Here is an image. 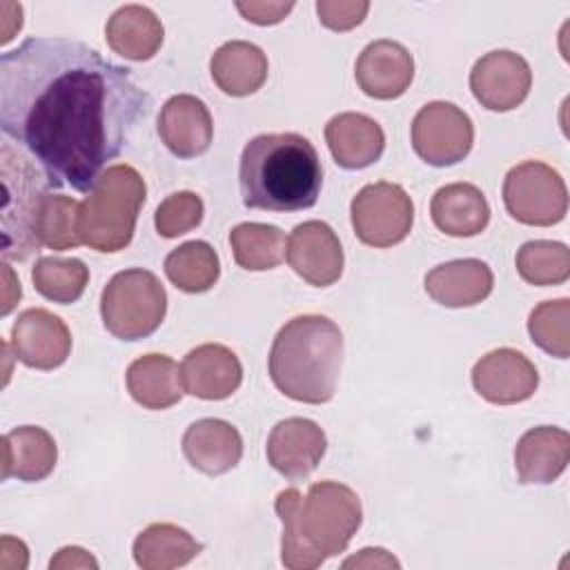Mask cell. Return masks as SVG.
Listing matches in <instances>:
<instances>
[{"mask_svg":"<svg viewBox=\"0 0 570 570\" xmlns=\"http://www.w3.org/2000/svg\"><path fill=\"white\" fill-rule=\"evenodd\" d=\"M149 109L129 69L80 40L27 38L0 56V129L51 187L89 194Z\"/></svg>","mask_w":570,"mask_h":570,"instance_id":"cell-1","label":"cell"},{"mask_svg":"<svg viewBox=\"0 0 570 570\" xmlns=\"http://www.w3.org/2000/svg\"><path fill=\"white\" fill-rule=\"evenodd\" d=\"M274 510L283 523L281 563L289 570H314L345 552L363 521L358 494L338 481L312 483L305 497L296 488L281 490Z\"/></svg>","mask_w":570,"mask_h":570,"instance_id":"cell-2","label":"cell"},{"mask_svg":"<svg viewBox=\"0 0 570 570\" xmlns=\"http://www.w3.org/2000/svg\"><path fill=\"white\" fill-rule=\"evenodd\" d=\"M238 183L245 207L298 212L316 205L323 167L305 136L294 131L261 134L243 147Z\"/></svg>","mask_w":570,"mask_h":570,"instance_id":"cell-3","label":"cell"},{"mask_svg":"<svg viewBox=\"0 0 570 570\" xmlns=\"http://www.w3.org/2000/svg\"><path fill=\"white\" fill-rule=\"evenodd\" d=\"M343 332L321 314L287 321L272 341L269 379L287 399L309 405L332 401L343 365Z\"/></svg>","mask_w":570,"mask_h":570,"instance_id":"cell-4","label":"cell"},{"mask_svg":"<svg viewBox=\"0 0 570 570\" xmlns=\"http://www.w3.org/2000/svg\"><path fill=\"white\" fill-rule=\"evenodd\" d=\"M145 196V180L131 165L107 167L78 209L82 245L102 254L125 249L134 238Z\"/></svg>","mask_w":570,"mask_h":570,"instance_id":"cell-5","label":"cell"},{"mask_svg":"<svg viewBox=\"0 0 570 570\" xmlns=\"http://www.w3.org/2000/svg\"><path fill=\"white\" fill-rule=\"evenodd\" d=\"M0 176L4 189L2 256L4 261H24L40 247L38 225L51 185L45 171L9 140L0 145Z\"/></svg>","mask_w":570,"mask_h":570,"instance_id":"cell-6","label":"cell"},{"mask_svg":"<svg viewBox=\"0 0 570 570\" xmlns=\"http://www.w3.org/2000/svg\"><path fill=\"white\" fill-rule=\"evenodd\" d=\"M167 312V292L156 274L142 267L111 276L100 294V316L109 334L120 341H140L154 334Z\"/></svg>","mask_w":570,"mask_h":570,"instance_id":"cell-7","label":"cell"},{"mask_svg":"<svg viewBox=\"0 0 570 570\" xmlns=\"http://www.w3.org/2000/svg\"><path fill=\"white\" fill-rule=\"evenodd\" d=\"M503 203L514 220L550 227L566 218L568 189L557 169L541 160H525L505 174Z\"/></svg>","mask_w":570,"mask_h":570,"instance_id":"cell-8","label":"cell"},{"mask_svg":"<svg viewBox=\"0 0 570 570\" xmlns=\"http://www.w3.org/2000/svg\"><path fill=\"white\" fill-rule=\"evenodd\" d=\"M352 227L370 247H392L407 238L414 223V205L407 191L387 180L365 185L350 205Z\"/></svg>","mask_w":570,"mask_h":570,"instance_id":"cell-9","label":"cell"},{"mask_svg":"<svg viewBox=\"0 0 570 570\" xmlns=\"http://www.w3.org/2000/svg\"><path fill=\"white\" fill-rule=\"evenodd\" d=\"M474 142V125L470 116L445 100L421 107L412 120V147L416 156L432 167H450L461 163Z\"/></svg>","mask_w":570,"mask_h":570,"instance_id":"cell-10","label":"cell"},{"mask_svg":"<svg viewBox=\"0 0 570 570\" xmlns=\"http://www.w3.org/2000/svg\"><path fill=\"white\" fill-rule=\"evenodd\" d=\"M532 71L523 56L497 49L481 56L470 71V89L490 111L517 109L530 94Z\"/></svg>","mask_w":570,"mask_h":570,"instance_id":"cell-11","label":"cell"},{"mask_svg":"<svg viewBox=\"0 0 570 570\" xmlns=\"http://www.w3.org/2000/svg\"><path fill=\"white\" fill-rule=\"evenodd\" d=\"M9 345L22 365L33 370H56L71 352V332L53 312L31 307L20 312L13 321Z\"/></svg>","mask_w":570,"mask_h":570,"instance_id":"cell-12","label":"cell"},{"mask_svg":"<svg viewBox=\"0 0 570 570\" xmlns=\"http://www.w3.org/2000/svg\"><path fill=\"white\" fill-rule=\"evenodd\" d=\"M285 258L309 285L327 287L343 274V247L336 232L323 220H305L287 236Z\"/></svg>","mask_w":570,"mask_h":570,"instance_id":"cell-13","label":"cell"},{"mask_svg":"<svg viewBox=\"0 0 570 570\" xmlns=\"http://www.w3.org/2000/svg\"><path fill=\"white\" fill-rule=\"evenodd\" d=\"M472 385L485 401L512 405L528 401L537 392L539 372L523 352L499 347L474 363Z\"/></svg>","mask_w":570,"mask_h":570,"instance_id":"cell-14","label":"cell"},{"mask_svg":"<svg viewBox=\"0 0 570 570\" xmlns=\"http://www.w3.org/2000/svg\"><path fill=\"white\" fill-rule=\"evenodd\" d=\"M327 450V436L318 423L303 416L278 421L267 436V461L285 479H307Z\"/></svg>","mask_w":570,"mask_h":570,"instance_id":"cell-15","label":"cell"},{"mask_svg":"<svg viewBox=\"0 0 570 570\" xmlns=\"http://www.w3.org/2000/svg\"><path fill=\"white\" fill-rule=\"evenodd\" d=\"M361 91L376 100H394L407 91L414 78V58L396 40L370 42L354 67Z\"/></svg>","mask_w":570,"mask_h":570,"instance_id":"cell-16","label":"cell"},{"mask_svg":"<svg viewBox=\"0 0 570 570\" xmlns=\"http://www.w3.org/2000/svg\"><path fill=\"white\" fill-rule=\"evenodd\" d=\"M180 379L187 394L205 401H223L240 387L243 365L229 347L203 343L183 358Z\"/></svg>","mask_w":570,"mask_h":570,"instance_id":"cell-17","label":"cell"},{"mask_svg":"<svg viewBox=\"0 0 570 570\" xmlns=\"http://www.w3.org/2000/svg\"><path fill=\"white\" fill-rule=\"evenodd\" d=\"M158 136L178 158L203 156L214 138L207 105L191 94L171 96L158 114Z\"/></svg>","mask_w":570,"mask_h":570,"instance_id":"cell-18","label":"cell"},{"mask_svg":"<svg viewBox=\"0 0 570 570\" xmlns=\"http://www.w3.org/2000/svg\"><path fill=\"white\" fill-rule=\"evenodd\" d=\"M183 454L191 468L218 476L238 465L243 456L240 432L223 419H198L183 434Z\"/></svg>","mask_w":570,"mask_h":570,"instance_id":"cell-19","label":"cell"},{"mask_svg":"<svg viewBox=\"0 0 570 570\" xmlns=\"http://www.w3.org/2000/svg\"><path fill=\"white\" fill-rule=\"evenodd\" d=\"M570 461V434L557 425L528 430L514 448V470L525 485H548Z\"/></svg>","mask_w":570,"mask_h":570,"instance_id":"cell-20","label":"cell"},{"mask_svg":"<svg viewBox=\"0 0 570 570\" xmlns=\"http://www.w3.org/2000/svg\"><path fill=\"white\" fill-rule=\"evenodd\" d=\"M325 140L332 158L343 169H365L374 165L385 149L381 125L356 111H345L325 125Z\"/></svg>","mask_w":570,"mask_h":570,"instance_id":"cell-21","label":"cell"},{"mask_svg":"<svg viewBox=\"0 0 570 570\" xmlns=\"http://www.w3.org/2000/svg\"><path fill=\"white\" fill-rule=\"evenodd\" d=\"M494 276L479 258H456L436 265L425 274V292L445 307H472L490 296Z\"/></svg>","mask_w":570,"mask_h":570,"instance_id":"cell-22","label":"cell"},{"mask_svg":"<svg viewBox=\"0 0 570 570\" xmlns=\"http://www.w3.org/2000/svg\"><path fill=\"white\" fill-rule=\"evenodd\" d=\"M430 216L443 234L470 238L488 227L490 205L483 191L472 183H450L432 196Z\"/></svg>","mask_w":570,"mask_h":570,"instance_id":"cell-23","label":"cell"},{"mask_svg":"<svg viewBox=\"0 0 570 570\" xmlns=\"http://www.w3.org/2000/svg\"><path fill=\"white\" fill-rule=\"evenodd\" d=\"M56 461L58 448L45 428L20 425L2 436V479L42 481L53 472Z\"/></svg>","mask_w":570,"mask_h":570,"instance_id":"cell-24","label":"cell"},{"mask_svg":"<svg viewBox=\"0 0 570 570\" xmlns=\"http://www.w3.org/2000/svg\"><path fill=\"white\" fill-rule=\"evenodd\" d=\"M107 45L127 60H149L158 53L165 29L160 18L142 4L118 7L105 24Z\"/></svg>","mask_w":570,"mask_h":570,"instance_id":"cell-25","label":"cell"},{"mask_svg":"<svg viewBox=\"0 0 570 570\" xmlns=\"http://www.w3.org/2000/svg\"><path fill=\"white\" fill-rule=\"evenodd\" d=\"M267 71L269 65L263 49L245 40L220 45L209 60V73L216 87L236 98L258 91L267 80Z\"/></svg>","mask_w":570,"mask_h":570,"instance_id":"cell-26","label":"cell"},{"mask_svg":"<svg viewBox=\"0 0 570 570\" xmlns=\"http://www.w3.org/2000/svg\"><path fill=\"white\" fill-rule=\"evenodd\" d=\"M127 390L145 410H167L185 394L180 367L167 354H145L129 363Z\"/></svg>","mask_w":570,"mask_h":570,"instance_id":"cell-27","label":"cell"},{"mask_svg":"<svg viewBox=\"0 0 570 570\" xmlns=\"http://www.w3.org/2000/svg\"><path fill=\"white\" fill-rule=\"evenodd\" d=\"M131 552L142 570H171L196 559L203 543L176 523H151L138 532Z\"/></svg>","mask_w":570,"mask_h":570,"instance_id":"cell-28","label":"cell"},{"mask_svg":"<svg viewBox=\"0 0 570 570\" xmlns=\"http://www.w3.org/2000/svg\"><path fill=\"white\" fill-rule=\"evenodd\" d=\"M165 274L178 289L200 294L216 285L220 276V261L209 243L187 240L167 254Z\"/></svg>","mask_w":570,"mask_h":570,"instance_id":"cell-29","label":"cell"},{"mask_svg":"<svg viewBox=\"0 0 570 570\" xmlns=\"http://www.w3.org/2000/svg\"><path fill=\"white\" fill-rule=\"evenodd\" d=\"M229 245L238 267L247 272H265L281 265L287 238L276 225L240 223L229 232Z\"/></svg>","mask_w":570,"mask_h":570,"instance_id":"cell-30","label":"cell"},{"mask_svg":"<svg viewBox=\"0 0 570 570\" xmlns=\"http://www.w3.org/2000/svg\"><path fill=\"white\" fill-rule=\"evenodd\" d=\"M31 281L47 301L69 305L82 296L89 283V267L80 258L42 256L31 267Z\"/></svg>","mask_w":570,"mask_h":570,"instance_id":"cell-31","label":"cell"},{"mask_svg":"<svg viewBox=\"0 0 570 570\" xmlns=\"http://www.w3.org/2000/svg\"><path fill=\"white\" fill-rule=\"evenodd\" d=\"M517 272L537 287L561 285L570 276V249L559 240H528L517 252Z\"/></svg>","mask_w":570,"mask_h":570,"instance_id":"cell-32","label":"cell"},{"mask_svg":"<svg viewBox=\"0 0 570 570\" xmlns=\"http://www.w3.org/2000/svg\"><path fill=\"white\" fill-rule=\"evenodd\" d=\"M528 332L534 345L557 358L570 356V301L554 298L539 303L528 318Z\"/></svg>","mask_w":570,"mask_h":570,"instance_id":"cell-33","label":"cell"},{"mask_svg":"<svg viewBox=\"0 0 570 570\" xmlns=\"http://www.w3.org/2000/svg\"><path fill=\"white\" fill-rule=\"evenodd\" d=\"M78 209L80 203L65 194H49L40 214L38 240L40 245L65 252L82 245L78 234Z\"/></svg>","mask_w":570,"mask_h":570,"instance_id":"cell-34","label":"cell"},{"mask_svg":"<svg viewBox=\"0 0 570 570\" xmlns=\"http://www.w3.org/2000/svg\"><path fill=\"white\" fill-rule=\"evenodd\" d=\"M203 212L205 207L200 196H196L194 191H176L158 205L154 214L156 232L163 238H178L200 225Z\"/></svg>","mask_w":570,"mask_h":570,"instance_id":"cell-35","label":"cell"},{"mask_svg":"<svg viewBox=\"0 0 570 570\" xmlns=\"http://www.w3.org/2000/svg\"><path fill=\"white\" fill-rule=\"evenodd\" d=\"M370 11L365 0H318L316 13L323 27L332 31H350L363 22Z\"/></svg>","mask_w":570,"mask_h":570,"instance_id":"cell-36","label":"cell"},{"mask_svg":"<svg viewBox=\"0 0 570 570\" xmlns=\"http://www.w3.org/2000/svg\"><path fill=\"white\" fill-rule=\"evenodd\" d=\"M236 9L240 11V16L247 22L267 27V24H276L281 22L292 9L294 2H265V0H249V2H236Z\"/></svg>","mask_w":570,"mask_h":570,"instance_id":"cell-37","label":"cell"},{"mask_svg":"<svg viewBox=\"0 0 570 570\" xmlns=\"http://www.w3.org/2000/svg\"><path fill=\"white\" fill-rule=\"evenodd\" d=\"M343 568H401V563L385 548H363L358 554L345 559Z\"/></svg>","mask_w":570,"mask_h":570,"instance_id":"cell-38","label":"cell"},{"mask_svg":"<svg viewBox=\"0 0 570 570\" xmlns=\"http://www.w3.org/2000/svg\"><path fill=\"white\" fill-rule=\"evenodd\" d=\"M49 568L51 570H58V568H94L96 570L98 561L85 548L67 546L58 550V554L49 561Z\"/></svg>","mask_w":570,"mask_h":570,"instance_id":"cell-39","label":"cell"},{"mask_svg":"<svg viewBox=\"0 0 570 570\" xmlns=\"http://www.w3.org/2000/svg\"><path fill=\"white\" fill-rule=\"evenodd\" d=\"M2 278H4V301H2V316H7L13 307H16V303L20 301V296H22V289H20V281L16 278V274H13V269L7 265V263H2Z\"/></svg>","mask_w":570,"mask_h":570,"instance_id":"cell-40","label":"cell"}]
</instances>
